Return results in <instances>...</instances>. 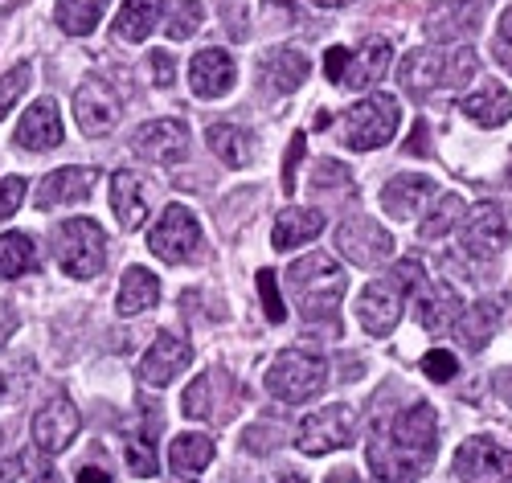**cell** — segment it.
<instances>
[{"instance_id":"58","label":"cell","mask_w":512,"mask_h":483,"mask_svg":"<svg viewBox=\"0 0 512 483\" xmlns=\"http://www.w3.org/2000/svg\"><path fill=\"white\" fill-rule=\"evenodd\" d=\"M0 398H5V377H0Z\"/></svg>"},{"instance_id":"23","label":"cell","mask_w":512,"mask_h":483,"mask_svg":"<svg viewBox=\"0 0 512 483\" xmlns=\"http://www.w3.org/2000/svg\"><path fill=\"white\" fill-rule=\"evenodd\" d=\"M459 295L447 283H422L418 287V324L426 332H451L459 324Z\"/></svg>"},{"instance_id":"44","label":"cell","mask_w":512,"mask_h":483,"mask_svg":"<svg viewBox=\"0 0 512 483\" xmlns=\"http://www.w3.org/2000/svg\"><path fill=\"white\" fill-rule=\"evenodd\" d=\"M496 62L512 70V9H504L500 25H496Z\"/></svg>"},{"instance_id":"31","label":"cell","mask_w":512,"mask_h":483,"mask_svg":"<svg viewBox=\"0 0 512 483\" xmlns=\"http://www.w3.org/2000/svg\"><path fill=\"white\" fill-rule=\"evenodd\" d=\"M263 70H267V82L275 91L291 95V91H300L304 78H308V58L300 50H275L263 58Z\"/></svg>"},{"instance_id":"15","label":"cell","mask_w":512,"mask_h":483,"mask_svg":"<svg viewBox=\"0 0 512 483\" xmlns=\"http://www.w3.org/2000/svg\"><path fill=\"white\" fill-rule=\"evenodd\" d=\"M74 123L82 136H107L119 123V99L111 95V86L103 78H87L74 91Z\"/></svg>"},{"instance_id":"26","label":"cell","mask_w":512,"mask_h":483,"mask_svg":"<svg viewBox=\"0 0 512 483\" xmlns=\"http://www.w3.org/2000/svg\"><path fill=\"white\" fill-rule=\"evenodd\" d=\"M463 115L472 123H480V127H500L512 115V95L504 91L500 82H488V86H480L476 95L463 99Z\"/></svg>"},{"instance_id":"22","label":"cell","mask_w":512,"mask_h":483,"mask_svg":"<svg viewBox=\"0 0 512 483\" xmlns=\"http://www.w3.org/2000/svg\"><path fill=\"white\" fill-rule=\"evenodd\" d=\"M435 193H439V185L431 177H422V172H402V177H394L386 189H381V205H386L390 217L406 222V217H414Z\"/></svg>"},{"instance_id":"6","label":"cell","mask_w":512,"mask_h":483,"mask_svg":"<svg viewBox=\"0 0 512 483\" xmlns=\"http://www.w3.org/2000/svg\"><path fill=\"white\" fill-rule=\"evenodd\" d=\"M328 369L316 353H304V348H287V353L275 357V365L267 369V389L279 402H312L324 389Z\"/></svg>"},{"instance_id":"30","label":"cell","mask_w":512,"mask_h":483,"mask_svg":"<svg viewBox=\"0 0 512 483\" xmlns=\"http://www.w3.org/2000/svg\"><path fill=\"white\" fill-rule=\"evenodd\" d=\"M156 299H160V283H156V275L132 267V271L123 275V287H119L115 307H119V316H136V312H148V307H156Z\"/></svg>"},{"instance_id":"54","label":"cell","mask_w":512,"mask_h":483,"mask_svg":"<svg viewBox=\"0 0 512 483\" xmlns=\"http://www.w3.org/2000/svg\"><path fill=\"white\" fill-rule=\"evenodd\" d=\"M275 483H308V479H304V475H300V471H283V475H279V479H275Z\"/></svg>"},{"instance_id":"28","label":"cell","mask_w":512,"mask_h":483,"mask_svg":"<svg viewBox=\"0 0 512 483\" xmlns=\"http://www.w3.org/2000/svg\"><path fill=\"white\" fill-rule=\"evenodd\" d=\"M496 328H500V303H492V299L472 303V312H467V316L455 324V332H459L463 348H472V353L488 348V340L496 336Z\"/></svg>"},{"instance_id":"34","label":"cell","mask_w":512,"mask_h":483,"mask_svg":"<svg viewBox=\"0 0 512 483\" xmlns=\"http://www.w3.org/2000/svg\"><path fill=\"white\" fill-rule=\"evenodd\" d=\"M213 438L209 434H177V443H173V467L181 471H205L209 459H213Z\"/></svg>"},{"instance_id":"61","label":"cell","mask_w":512,"mask_h":483,"mask_svg":"<svg viewBox=\"0 0 512 483\" xmlns=\"http://www.w3.org/2000/svg\"><path fill=\"white\" fill-rule=\"evenodd\" d=\"M0 443H5V434H0Z\"/></svg>"},{"instance_id":"8","label":"cell","mask_w":512,"mask_h":483,"mask_svg":"<svg viewBox=\"0 0 512 483\" xmlns=\"http://www.w3.org/2000/svg\"><path fill=\"white\" fill-rule=\"evenodd\" d=\"M508 242H512L508 213L500 205H492V201H484L480 209H472V217H467L463 230H459V250L467 258H480V262H492Z\"/></svg>"},{"instance_id":"4","label":"cell","mask_w":512,"mask_h":483,"mask_svg":"<svg viewBox=\"0 0 512 483\" xmlns=\"http://www.w3.org/2000/svg\"><path fill=\"white\" fill-rule=\"evenodd\" d=\"M398 131V103L390 95H373V99H361L353 103L336 123V136L345 148L353 152H373L386 140H394Z\"/></svg>"},{"instance_id":"7","label":"cell","mask_w":512,"mask_h":483,"mask_svg":"<svg viewBox=\"0 0 512 483\" xmlns=\"http://www.w3.org/2000/svg\"><path fill=\"white\" fill-rule=\"evenodd\" d=\"M390 66V41H361V46L353 50H340L332 46L324 54V74L336 82V86H349V91H369V86H377V78L386 74Z\"/></svg>"},{"instance_id":"10","label":"cell","mask_w":512,"mask_h":483,"mask_svg":"<svg viewBox=\"0 0 512 483\" xmlns=\"http://www.w3.org/2000/svg\"><path fill=\"white\" fill-rule=\"evenodd\" d=\"M148 246L164 262H189L201 250V226H197V217L185 205H168L164 217L156 222V230L148 234Z\"/></svg>"},{"instance_id":"51","label":"cell","mask_w":512,"mask_h":483,"mask_svg":"<svg viewBox=\"0 0 512 483\" xmlns=\"http://www.w3.org/2000/svg\"><path fill=\"white\" fill-rule=\"evenodd\" d=\"M21 475V459H9V463H0V483H13Z\"/></svg>"},{"instance_id":"49","label":"cell","mask_w":512,"mask_h":483,"mask_svg":"<svg viewBox=\"0 0 512 483\" xmlns=\"http://www.w3.org/2000/svg\"><path fill=\"white\" fill-rule=\"evenodd\" d=\"M78 483H111L103 467H78Z\"/></svg>"},{"instance_id":"57","label":"cell","mask_w":512,"mask_h":483,"mask_svg":"<svg viewBox=\"0 0 512 483\" xmlns=\"http://www.w3.org/2000/svg\"><path fill=\"white\" fill-rule=\"evenodd\" d=\"M504 181H508V185H512V156H508V177H504Z\"/></svg>"},{"instance_id":"2","label":"cell","mask_w":512,"mask_h":483,"mask_svg":"<svg viewBox=\"0 0 512 483\" xmlns=\"http://www.w3.org/2000/svg\"><path fill=\"white\" fill-rule=\"evenodd\" d=\"M287 287L300 303L304 320H336L340 295H345V271L336 267L328 254H308L287 267Z\"/></svg>"},{"instance_id":"12","label":"cell","mask_w":512,"mask_h":483,"mask_svg":"<svg viewBox=\"0 0 512 483\" xmlns=\"http://www.w3.org/2000/svg\"><path fill=\"white\" fill-rule=\"evenodd\" d=\"M406 295V287L390 275V279H381V283H369L365 291H361V299H357V316H361V328L369 332V336H390L394 328H398V320H402V299Z\"/></svg>"},{"instance_id":"37","label":"cell","mask_w":512,"mask_h":483,"mask_svg":"<svg viewBox=\"0 0 512 483\" xmlns=\"http://www.w3.org/2000/svg\"><path fill=\"white\" fill-rule=\"evenodd\" d=\"M201 5H197V0H181V5H177V13L173 17H168V37H173V41H189L193 33H197V25H201Z\"/></svg>"},{"instance_id":"38","label":"cell","mask_w":512,"mask_h":483,"mask_svg":"<svg viewBox=\"0 0 512 483\" xmlns=\"http://www.w3.org/2000/svg\"><path fill=\"white\" fill-rule=\"evenodd\" d=\"M29 78H33V70L21 62V66H13L5 78H0V119H5L9 111H13V103L25 95V86H29Z\"/></svg>"},{"instance_id":"20","label":"cell","mask_w":512,"mask_h":483,"mask_svg":"<svg viewBox=\"0 0 512 483\" xmlns=\"http://www.w3.org/2000/svg\"><path fill=\"white\" fill-rule=\"evenodd\" d=\"M17 144L25 152H50L62 144V119H58V103L54 99H37L25 119L17 123Z\"/></svg>"},{"instance_id":"14","label":"cell","mask_w":512,"mask_h":483,"mask_svg":"<svg viewBox=\"0 0 512 483\" xmlns=\"http://www.w3.org/2000/svg\"><path fill=\"white\" fill-rule=\"evenodd\" d=\"M488 0H447V5H435L426 13V37L435 46H459L463 37H472L484 21Z\"/></svg>"},{"instance_id":"19","label":"cell","mask_w":512,"mask_h":483,"mask_svg":"<svg viewBox=\"0 0 512 483\" xmlns=\"http://www.w3.org/2000/svg\"><path fill=\"white\" fill-rule=\"evenodd\" d=\"M189 82H193V91H197L201 99H222V95L234 91L238 66H234V58H230L226 50L209 46V50H201V54L189 62Z\"/></svg>"},{"instance_id":"46","label":"cell","mask_w":512,"mask_h":483,"mask_svg":"<svg viewBox=\"0 0 512 483\" xmlns=\"http://www.w3.org/2000/svg\"><path fill=\"white\" fill-rule=\"evenodd\" d=\"M152 70H156V74H152V78H156V86H168V82H173V74H177L173 58H168L164 50H156V54H152Z\"/></svg>"},{"instance_id":"17","label":"cell","mask_w":512,"mask_h":483,"mask_svg":"<svg viewBox=\"0 0 512 483\" xmlns=\"http://www.w3.org/2000/svg\"><path fill=\"white\" fill-rule=\"evenodd\" d=\"M189 361H193L189 340L177 336V332H160V336L152 340V348L144 353V361H140V381L160 389V385H168V381H177V373L189 369Z\"/></svg>"},{"instance_id":"50","label":"cell","mask_w":512,"mask_h":483,"mask_svg":"<svg viewBox=\"0 0 512 483\" xmlns=\"http://www.w3.org/2000/svg\"><path fill=\"white\" fill-rule=\"evenodd\" d=\"M496 389H500V398L512 406V369H500V377H496Z\"/></svg>"},{"instance_id":"40","label":"cell","mask_w":512,"mask_h":483,"mask_svg":"<svg viewBox=\"0 0 512 483\" xmlns=\"http://www.w3.org/2000/svg\"><path fill=\"white\" fill-rule=\"evenodd\" d=\"M422 373L431 381H451L459 373V361H455V353H447V348H435V353L422 357Z\"/></svg>"},{"instance_id":"3","label":"cell","mask_w":512,"mask_h":483,"mask_svg":"<svg viewBox=\"0 0 512 483\" xmlns=\"http://www.w3.org/2000/svg\"><path fill=\"white\" fill-rule=\"evenodd\" d=\"M476 70H480V58H476V50H467V46H459V50H447V46H422V50H414V54H406V62H402V86L410 95H431V91H439V86H463L467 78H476Z\"/></svg>"},{"instance_id":"47","label":"cell","mask_w":512,"mask_h":483,"mask_svg":"<svg viewBox=\"0 0 512 483\" xmlns=\"http://www.w3.org/2000/svg\"><path fill=\"white\" fill-rule=\"evenodd\" d=\"M17 312H13V303H5V299H0V344H5L13 332H17Z\"/></svg>"},{"instance_id":"52","label":"cell","mask_w":512,"mask_h":483,"mask_svg":"<svg viewBox=\"0 0 512 483\" xmlns=\"http://www.w3.org/2000/svg\"><path fill=\"white\" fill-rule=\"evenodd\" d=\"M328 483H361V479H357V471L340 467V471H332V475H328Z\"/></svg>"},{"instance_id":"32","label":"cell","mask_w":512,"mask_h":483,"mask_svg":"<svg viewBox=\"0 0 512 483\" xmlns=\"http://www.w3.org/2000/svg\"><path fill=\"white\" fill-rule=\"evenodd\" d=\"M111 0H58V25L70 37H91Z\"/></svg>"},{"instance_id":"1","label":"cell","mask_w":512,"mask_h":483,"mask_svg":"<svg viewBox=\"0 0 512 483\" xmlns=\"http://www.w3.org/2000/svg\"><path fill=\"white\" fill-rule=\"evenodd\" d=\"M439 451V414L435 406H410L390 422L386 434L369 438V475L373 483H414L426 475Z\"/></svg>"},{"instance_id":"55","label":"cell","mask_w":512,"mask_h":483,"mask_svg":"<svg viewBox=\"0 0 512 483\" xmlns=\"http://www.w3.org/2000/svg\"><path fill=\"white\" fill-rule=\"evenodd\" d=\"M316 5H320V9H340L345 0H316Z\"/></svg>"},{"instance_id":"60","label":"cell","mask_w":512,"mask_h":483,"mask_svg":"<svg viewBox=\"0 0 512 483\" xmlns=\"http://www.w3.org/2000/svg\"><path fill=\"white\" fill-rule=\"evenodd\" d=\"M173 483H193V479H177V475H173Z\"/></svg>"},{"instance_id":"39","label":"cell","mask_w":512,"mask_h":483,"mask_svg":"<svg viewBox=\"0 0 512 483\" xmlns=\"http://www.w3.org/2000/svg\"><path fill=\"white\" fill-rule=\"evenodd\" d=\"M185 414L189 418H209L213 414V377H197L189 389H185Z\"/></svg>"},{"instance_id":"53","label":"cell","mask_w":512,"mask_h":483,"mask_svg":"<svg viewBox=\"0 0 512 483\" xmlns=\"http://www.w3.org/2000/svg\"><path fill=\"white\" fill-rule=\"evenodd\" d=\"M33 483H62V479H58L54 467H46V471H37V475H33Z\"/></svg>"},{"instance_id":"43","label":"cell","mask_w":512,"mask_h":483,"mask_svg":"<svg viewBox=\"0 0 512 483\" xmlns=\"http://www.w3.org/2000/svg\"><path fill=\"white\" fill-rule=\"evenodd\" d=\"M242 447H246V451H259V455L275 451V447H279V426H267V422L250 426V430L242 434Z\"/></svg>"},{"instance_id":"29","label":"cell","mask_w":512,"mask_h":483,"mask_svg":"<svg viewBox=\"0 0 512 483\" xmlns=\"http://www.w3.org/2000/svg\"><path fill=\"white\" fill-rule=\"evenodd\" d=\"M205 140H209V148L218 152L230 168H242V164L254 160V136H250L246 127H238V123H213Z\"/></svg>"},{"instance_id":"9","label":"cell","mask_w":512,"mask_h":483,"mask_svg":"<svg viewBox=\"0 0 512 483\" xmlns=\"http://www.w3.org/2000/svg\"><path fill=\"white\" fill-rule=\"evenodd\" d=\"M455 471L463 483H512V451L488 434H472L455 455Z\"/></svg>"},{"instance_id":"41","label":"cell","mask_w":512,"mask_h":483,"mask_svg":"<svg viewBox=\"0 0 512 483\" xmlns=\"http://www.w3.org/2000/svg\"><path fill=\"white\" fill-rule=\"evenodd\" d=\"M259 295H263V307H267V320L283 324V320H287V307H283V299H279L275 271H259Z\"/></svg>"},{"instance_id":"11","label":"cell","mask_w":512,"mask_h":483,"mask_svg":"<svg viewBox=\"0 0 512 483\" xmlns=\"http://www.w3.org/2000/svg\"><path fill=\"white\" fill-rule=\"evenodd\" d=\"M295 443H300L304 455H332L340 447H349L353 443V410L349 406H324V410L308 414Z\"/></svg>"},{"instance_id":"45","label":"cell","mask_w":512,"mask_h":483,"mask_svg":"<svg viewBox=\"0 0 512 483\" xmlns=\"http://www.w3.org/2000/svg\"><path fill=\"white\" fill-rule=\"evenodd\" d=\"M300 156H304V136H295V144L287 152V168H283V189L287 193L295 189V168H300Z\"/></svg>"},{"instance_id":"48","label":"cell","mask_w":512,"mask_h":483,"mask_svg":"<svg viewBox=\"0 0 512 483\" xmlns=\"http://www.w3.org/2000/svg\"><path fill=\"white\" fill-rule=\"evenodd\" d=\"M406 152H410V156H431V144H426V123H414Z\"/></svg>"},{"instance_id":"21","label":"cell","mask_w":512,"mask_h":483,"mask_svg":"<svg viewBox=\"0 0 512 483\" xmlns=\"http://www.w3.org/2000/svg\"><path fill=\"white\" fill-rule=\"evenodd\" d=\"M95 177H99L95 168H58V172H50V177L37 185V209L46 213V209H62V205L82 201L95 189Z\"/></svg>"},{"instance_id":"13","label":"cell","mask_w":512,"mask_h":483,"mask_svg":"<svg viewBox=\"0 0 512 483\" xmlns=\"http://www.w3.org/2000/svg\"><path fill=\"white\" fill-rule=\"evenodd\" d=\"M336 250L349 262H357V267H377V262H386L394 254V238L373 217H353V222L336 226Z\"/></svg>"},{"instance_id":"25","label":"cell","mask_w":512,"mask_h":483,"mask_svg":"<svg viewBox=\"0 0 512 483\" xmlns=\"http://www.w3.org/2000/svg\"><path fill=\"white\" fill-rule=\"evenodd\" d=\"M324 230V213L320 209H283L275 217V230H271V246L275 250H295V246H304L312 242L316 234Z\"/></svg>"},{"instance_id":"16","label":"cell","mask_w":512,"mask_h":483,"mask_svg":"<svg viewBox=\"0 0 512 483\" xmlns=\"http://www.w3.org/2000/svg\"><path fill=\"white\" fill-rule=\"evenodd\" d=\"M74 434H78V410H74V402L66 398V393L50 398L46 406L33 414V443L46 455L66 451L74 443Z\"/></svg>"},{"instance_id":"33","label":"cell","mask_w":512,"mask_h":483,"mask_svg":"<svg viewBox=\"0 0 512 483\" xmlns=\"http://www.w3.org/2000/svg\"><path fill=\"white\" fill-rule=\"evenodd\" d=\"M37 267V246L29 234H0V279H17Z\"/></svg>"},{"instance_id":"24","label":"cell","mask_w":512,"mask_h":483,"mask_svg":"<svg viewBox=\"0 0 512 483\" xmlns=\"http://www.w3.org/2000/svg\"><path fill=\"white\" fill-rule=\"evenodd\" d=\"M111 205H115V217H119L123 230L144 226L152 205H148V189H144V181L136 177V172H115L111 177Z\"/></svg>"},{"instance_id":"27","label":"cell","mask_w":512,"mask_h":483,"mask_svg":"<svg viewBox=\"0 0 512 483\" xmlns=\"http://www.w3.org/2000/svg\"><path fill=\"white\" fill-rule=\"evenodd\" d=\"M160 9H164V0H127V5L119 9V17L111 21V33L123 37V41H144L156 29Z\"/></svg>"},{"instance_id":"59","label":"cell","mask_w":512,"mask_h":483,"mask_svg":"<svg viewBox=\"0 0 512 483\" xmlns=\"http://www.w3.org/2000/svg\"><path fill=\"white\" fill-rule=\"evenodd\" d=\"M271 5H291V0H271Z\"/></svg>"},{"instance_id":"35","label":"cell","mask_w":512,"mask_h":483,"mask_svg":"<svg viewBox=\"0 0 512 483\" xmlns=\"http://www.w3.org/2000/svg\"><path fill=\"white\" fill-rule=\"evenodd\" d=\"M463 209H467V205H463L455 193H447V197H443V201L431 209V217H422V230H418V234H422L426 242H435V238L451 234V230H455V222L463 217Z\"/></svg>"},{"instance_id":"5","label":"cell","mask_w":512,"mask_h":483,"mask_svg":"<svg viewBox=\"0 0 512 483\" xmlns=\"http://www.w3.org/2000/svg\"><path fill=\"white\" fill-rule=\"evenodd\" d=\"M54 258L62 262V271L74 279H95L107 262V238L103 226L91 217H70L54 234Z\"/></svg>"},{"instance_id":"42","label":"cell","mask_w":512,"mask_h":483,"mask_svg":"<svg viewBox=\"0 0 512 483\" xmlns=\"http://www.w3.org/2000/svg\"><path fill=\"white\" fill-rule=\"evenodd\" d=\"M25 193H29V181H25V177H5V181H0V222L21 209Z\"/></svg>"},{"instance_id":"36","label":"cell","mask_w":512,"mask_h":483,"mask_svg":"<svg viewBox=\"0 0 512 483\" xmlns=\"http://www.w3.org/2000/svg\"><path fill=\"white\" fill-rule=\"evenodd\" d=\"M127 467H132V475H140V479H152L160 467H156V447H152V434H144V430H132L127 434Z\"/></svg>"},{"instance_id":"18","label":"cell","mask_w":512,"mask_h":483,"mask_svg":"<svg viewBox=\"0 0 512 483\" xmlns=\"http://www.w3.org/2000/svg\"><path fill=\"white\" fill-rule=\"evenodd\" d=\"M136 152L152 164H177L189 156V127L181 119H152L136 131Z\"/></svg>"},{"instance_id":"56","label":"cell","mask_w":512,"mask_h":483,"mask_svg":"<svg viewBox=\"0 0 512 483\" xmlns=\"http://www.w3.org/2000/svg\"><path fill=\"white\" fill-rule=\"evenodd\" d=\"M17 5V0H0V13H5V9H13Z\"/></svg>"}]
</instances>
